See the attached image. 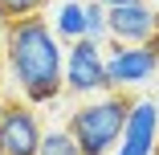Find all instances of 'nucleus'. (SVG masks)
<instances>
[{"mask_svg": "<svg viewBox=\"0 0 159 155\" xmlns=\"http://www.w3.org/2000/svg\"><path fill=\"white\" fill-rule=\"evenodd\" d=\"M53 33H57V41H82L86 37V4L82 0H61L57 4V12H53Z\"/></svg>", "mask_w": 159, "mask_h": 155, "instance_id": "8", "label": "nucleus"}, {"mask_svg": "<svg viewBox=\"0 0 159 155\" xmlns=\"http://www.w3.org/2000/svg\"><path fill=\"white\" fill-rule=\"evenodd\" d=\"M41 143V118L29 102L0 106V155H37Z\"/></svg>", "mask_w": 159, "mask_h": 155, "instance_id": "5", "label": "nucleus"}, {"mask_svg": "<svg viewBox=\"0 0 159 155\" xmlns=\"http://www.w3.org/2000/svg\"><path fill=\"white\" fill-rule=\"evenodd\" d=\"M61 94H78V98H90V94H106V53H102V41H70L66 57H61Z\"/></svg>", "mask_w": 159, "mask_h": 155, "instance_id": "3", "label": "nucleus"}, {"mask_svg": "<svg viewBox=\"0 0 159 155\" xmlns=\"http://www.w3.org/2000/svg\"><path fill=\"white\" fill-rule=\"evenodd\" d=\"M106 49V90H131L155 78L159 70V37L143 41V45H118V41H102Z\"/></svg>", "mask_w": 159, "mask_h": 155, "instance_id": "4", "label": "nucleus"}, {"mask_svg": "<svg viewBox=\"0 0 159 155\" xmlns=\"http://www.w3.org/2000/svg\"><path fill=\"white\" fill-rule=\"evenodd\" d=\"M0 45H4L0 66L8 70L16 94L29 106H49L61 98V57H66V49L57 45L53 25L41 12L4 25V41Z\"/></svg>", "mask_w": 159, "mask_h": 155, "instance_id": "1", "label": "nucleus"}, {"mask_svg": "<svg viewBox=\"0 0 159 155\" xmlns=\"http://www.w3.org/2000/svg\"><path fill=\"white\" fill-rule=\"evenodd\" d=\"M102 8H118V4H135V0H98Z\"/></svg>", "mask_w": 159, "mask_h": 155, "instance_id": "12", "label": "nucleus"}, {"mask_svg": "<svg viewBox=\"0 0 159 155\" xmlns=\"http://www.w3.org/2000/svg\"><path fill=\"white\" fill-rule=\"evenodd\" d=\"M0 106H4V102H0Z\"/></svg>", "mask_w": 159, "mask_h": 155, "instance_id": "16", "label": "nucleus"}, {"mask_svg": "<svg viewBox=\"0 0 159 155\" xmlns=\"http://www.w3.org/2000/svg\"><path fill=\"white\" fill-rule=\"evenodd\" d=\"M159 139V110L151 98H139L131 102V110H126V127H122V139L114 147V155H151Z\"/></svg>", "mask_w": 159, "mask_h": 155, "instance_id": "7", "label": "nucleus"}, {"mask_svg": "<svg viewBox=\"0 0 159 155\" xmlns=\"http://www.w3.org/2000/svg\"><path fill=\"white\" fill-rule=\"evenodd\" d=\"M37 155H82V151H78V143L70 139V131H61V127H53V131H41V143H37Z\"/></svg>", "mask_w": 159, "mask_h": 155, "instance_id": "9", "label": "nucleus"}, {"mask_svg": "<svg viewBox=\"0 0 159 155\" xmlns=\"http://www.w3.org/2000/svg\"><path fill=\"white\" fill-rule=\"evenodd\" d=\"M0 94H4V66H0Z\"/></svg>", "mask_w": 159, "mask_h": 155, "instance_id": "13", "label": "nucleus"}, {"mask_svg": "<svg viewBox=\"0 0 159 155\" xmlns=\"http://www.w3.org/2000/svg\"><path fill=\"white\" fill-rule=\"evenodd\" d=\"M151 102H155V110H159V94H155V98H151Z\"/></svg>", "mask_w": 159, "mask_h": 155, "instance_id": "15", "label": "nucleus"}, {"mask_svg": "<svg viewBox=\"0 0 159 155\" xmlns=\"http://www.w3.org/2000/svg\"><path fill=\"white\" fill-rule=\"evenodd\" d=\"M49 0H0V25H12V21H25V16H37Z\"/></svg>", "mask_w": 159, "mask_h": 155, "instance_id": "10", "label": "nucleus"}, {"mask_svg": "<svg viewBox=\"0 0 159 155\" xmlns=\"http://www.w3.org/2000/svg\"><path fill=\"white\" fill-rule=\"evenodd\" d=\"M0 29H4V25H0Z\"/></svg>", "mask_w": 159, "mask_h": 155, "instance_id": "17", "label": "nucleus"}, {"mask_svg": "<svg viewBox=\"0 0 159 155\" xmlns=\"http://www.w3.org/2000/svg\"><path fill=\"white\" fill-rule=\"evenodd\" d=\"M106 37L118 41V45H143V41L159 37V12L147 4V0L106 8Z\"/></svg>", "mask_w": 159, "mask_h": 155, "instance_id": "6", "label": "nucleus"}, {"mask_svg": "<svg viewBox=\"0 0 159 155\" xmlns=\"http://www.w3.org/2000/svg\"><path fill=\"white\" fill-rule=\"evenodd\" d=\"M86 37L90 41H106V8L98 4V0L86 4Z\"/></svg>", "mask_w": 159, "mask_h": 155, "instance_id": "11", "label": "nucleus"}, {"mask_svg": "<svg viewBox=\"0 0 159 155\" xmlns=\"http://www.w3.org/2000/svg\"><path fill=\"white\" fill-rule=\"evenodd\" d=\"M126 110H131V98L122 90H106L102 98H90L70 114L66 131H70V139L78 143L82 155H110L122 139Z\"/></svg>", "mask_w": 159, "mask_h": 155, "instance_id": "2", "label": "nucleus"}, {"mask_svg": "<svg viewBox=\"0 0 159 155\" xmlns=\"http://www.w3.org/2000/svg\"><path fill=\"white\" fill-rule=\"evenodd\" d=\"M151 155H159V139H155V147H151Z\"/></svg>", "mask_w": 159, "mask_h": 155, "instance_id": "14", "label": "nucleus"}]
</instances>
